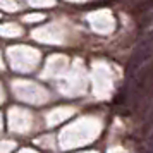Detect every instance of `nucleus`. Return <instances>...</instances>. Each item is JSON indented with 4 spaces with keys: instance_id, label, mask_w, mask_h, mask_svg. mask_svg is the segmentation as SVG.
Here are the masks:
<instances>
[{
    "instance_id": "obj_1",
    "label": "nucleus",
    "mask_w": 153,
    "mask_h": 153,
    "mask_svg": "<svg viewBox=\"0 0 153 153\" xmlns=\"http://www.w3.org/2000/svg\"><path fill=\"white\" fill-rule=\"evenodd\" d=\"M152 52H153V40H152V38L139 43L138 48L134 50V53H132L129 64H127V74L131 76L132 72H136V71L145 64L146 59H150Z\"/></svg>"
},
{
    "instance_id": "obj_2",
    "label": "nucleus",
    "mask_w": 153,
    "mask_h": 153,
    "mask_svg": "<svg viewBox=\"0 0 153 153\" xmlns=\"http://www.w3.org/2000/svg\"><path fill=\"white\" fill-rule=\"evenodd\" d=\"M153 10V0H145L136 5V14H146V12H152Z\"/></svg>"
},
{
    "instance_id": "obj_3",
    "label": "nucleus",
    "mask_w": 153,
    "mask_h": 153,
    "mask_svg": "<svg viewBox=\"0 0 153 153\" xmlns=\"http://www.w3.org/2000/svg\"><path fill=\"white\" fill-rule=\"evenodd\" d=\"M148 148L153 152V132L150 134V139H148Z\"/></svg>"
},
{
    "instance_id": "obj_4",
    "label": "nucleus",
    "mask_w": 153,
    "mask_h": 153,
    "mask_svg": "<svg viewBox=\"0 0 153 153\" xmlns=\"http://www.w3.org/2000/svg\"><path fill=\"white\" fill-rule=\"evenodd\" d=\"M127 2H132V4H141V2H145V0H127Z\"/></svg>"
}]
</instances>
